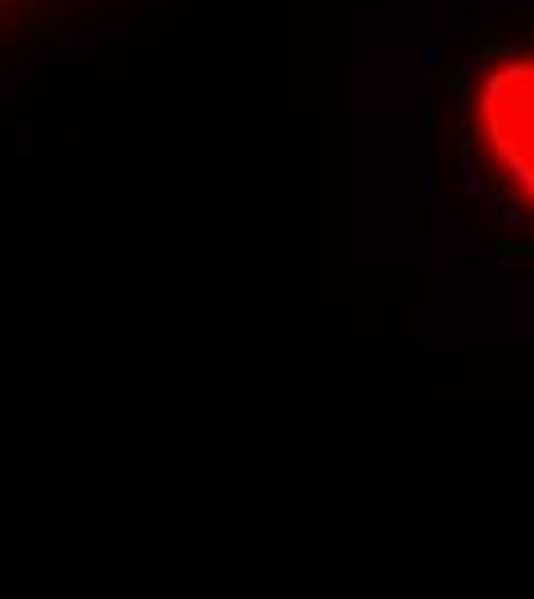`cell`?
I'll return each mask as SVG.
<instances>
[{"label": "cell", "instance_id": "cell-1", "mask_svg": "<svg viewBox=\"0 0 534 599\" xmlns=\"http://www.w3.org/2000/svg\"><path fill=\"white\" fill-rule=\"evenodd\" d=\"M479 143L493 162L498 180H507L534 208V61H511L484 79L474 102Z\"/></svg>", "mask_w": 534, "mask_h": 599}]
</instances>
